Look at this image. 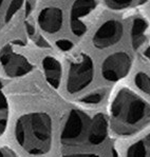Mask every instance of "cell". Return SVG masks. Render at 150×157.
Segmentation results:
<instances>
[{
	"label": "cell",
	"mask_w": 150,
	"mask_h": 157,
	"mask_svg": "<svg viewBox=\"0 0 150 157\" xmlns=\"http://www.w3.org/2000/svg\"><path fill=\"white\" fill-rule=\"evenodd\" d=\"M110 122L117 136L133 135L150 124V105L133 91L122 88L111 103Z\"/></svg>",
	"instance_id": "cell-1"
},
{
	"label": "cell",
	"mask_w": 150,
	"mask_h": 157,
	"mask_svg": "<svg viewBox=\"0 0 150 157\" xmlns=\"http://www.w3.org/2000/svg\"><path fill=\"white\" fill-rule=\"evenodd\" d=\"M16 140L26 153L43 155L52 146V119L45 113H30L18 119L15 127Z\"/></svg>",
	"instance_id": "cell-2"
},
{
	"label": "cell",
	"mask_w": 150,
	"mask_h": 157,
	"mask_svg": "<svg viewBox=\"0 0 150 157\" xmlns=\"http://www.w3.org/2000/svg\"><path fill=\"white\" fill-rule=\"evenodd\" d=\"M94 78V63L87 54H79L71 61L67 76V91L77 94L89 86Z\"/></svg>",
	"instance_id": "cell-3"
},
{
	"label": "cell",
	"mask_w": 150,
	"mask_h": 157,
	"mask_svg": "<svg viewBox=\"0 0 150 157\" xmlns=\"http://www.w3.org/2000/svg\"><path fill=\"white\" fill-rule=\"evenodd\" d=\"M132 67V57L129 53L118 51L110 54L101 63V76L105 80L115 82L129 73Z\"/></svg>",
	"instance_id": "cell-4"
},
{
	"label": "cell",
	"mask_w": 150,
	"mask_h": 157,
	"mask_svg": "<svg viewBox=\"0 0 150 157\" xmlns=\"http://www.w3.org/2000/svg\"><path fill=\"white\" fill-rule=\"evenodd\" d=\"M88 117L79 110H71L61 128L60 140L64 144H78L85 135Z\"/></svg>",
	"instance_id": "cell-5"
},
{
	"label": "cell",
	"mask_w": 150,
	"mask_h": 157,
	"mask_svg": "<svg viewBox=\"0 0 150 157\" xmlns=\"http://www.w3.org/2000/svg\"><path fill=\"white\" fill-rule=\"evenodd\" d=\"M124 35V25L116 19H109L94 33L92 42L98 50H106L117 44Z\"/></svg>",
	"instance_id": "cell-6"
},
{
	"label": "cell",
	"mask_w": 150,
	"mask_h": 157,
	"mask_svg": "<svg viewBox=\"0 0 150 157\" xmlns=\"http://www.w3.org/2000/svg\"><path fill=\"white\" fill-rule=\"evenodd\" d=\"M0 62L6 74L15 78L28 74L33 70V64L28 59L18 54L11 47H6L0 52Z\"/></svg>",
	"instance_id": "cell-7"
},
{
	"label": "cell",
	"mask_w": 150,
	"mask_h": 157,
	"mask_svg": "<svg viewBox=\"0 0 150 157\" xmlns=\"http://www.w3.org/2000/svg\"><path fill=\"white\" fill-rule=\"evenodd\" d=\"M97 2L92 0H81L72 4L70 12V28L72 33L77 37L83 36L87 31V23L84 19L95 10Z\"/></svg>",
	"instance_id": "cell-8"
},
{
	"label": "cell",
	"mask_w": 150,
	"mask_h": 157,
	"mask_svg": "<svg viewBox=\"0 0 150 157\" xmlns=\"http://www.w3.org/2000/svg\"><path fill=\"white\" fill-rule=\"evenodd\" d=\"M37 22L43 32L56 34L61 30L64 25V13L56 6H47L39 12Z\"/></svg>",
	"instance_id": "cell-9"
},
{
	"label": "cell",
	"mask_w": 150,
	"mask_h": 157,
	"mask_svg": "<svg viewBox=\"0 0 150 157\" xmlns=\"http://www.w3.org/2000/svg\"><path fill=\"white\" fill-rule=\"evenodd\" d=\"M108 134V121L104 114H97L92 119L88 140L92 146H100L105 141Z\"/></svg>",
	"instance_id": "cell-10"
},
{
	"label": "cell",
	"mask_w": 150,
	"mask_h": 157,
	"mask_svg": "<svg viewBox=\"0 0 150 157\" xmlns=\"http://www.w3.org/2000/svg\"><path fill=\"white\" fill-rule=\"evenodd\" d=\"M42 69L45 79L54 89H57L61 81V64L56 58L48 56L42 60Z\"/></svg>",
	"instance_id": "cell-11"
},
{
	"label": "cell",
	"mask_w": 150,
	"mask_h": 157,
	"mask_svg": "<svg viewBox=\"0 0 150 157\" xmlns=\"http://www.w3.org/2000/svg\"><path fill=\"white\" fill-rule=\"evenodd\" d=\"M147 30H148V25L146 20L142 17H135L132 21L131 29H130L131 43L134 50L140 49L146 41Z\"/></svg>",
	"instance_id": "cell-12"
},
{
	"label": "cell",
	"mask_w": 150,
	"mask_h": 157,
	"mask_svg": "<svg viewBox=\"0 0 150 157\" xmlns=\"http://www.w3.org/2000/svg\"><path fill=\"white\" fill-rule=\"evenodd\" d=\"M125 157H150V133L134 141L127 149Z\"/></svg>",
	"instance_id": "cell-13"
},
{
	"label": "cell",
	"mask_w": 150,
	"mask_h": 157,
	"mask_svg": "<svg viewBox=\"0 0 150 157\" xmlns=\"http://www.w3.org/2000/svg\"><path fill=\"white\" fill-rule=\"evenodd\" d=\"M146 1H140V0H107L105 1V6L112 11H124L130 8L139 6Z\"/></svg>",
	"instance_id": "cell-14"
},
{
	"label": "cell",
	"mask_w": 150,
	"mask_h": 157,
	"mask_svg": "<svg viewBox=\"0 0 150 157\" xmlns=\"http://www.w3.org/2000/svg\"><path fill=\"white\" fill-rule=\"evenodd\" d=\"M105 95H106V91L103 90V89L92 91L90 93L87 94V95L83 96V97L79 99V102L83 103V105H98V103L103 101Z\"/></svg>",
	"instance_id": "cell-15"
},
{
	"label": "cell",
	"mask_w": 150,
	"mask_h": 157,
	"mask_svg": "<svg viewBox=\"0 0 150 157\" xmlns=\"http://www.w3.org/2000/svg\"><path fill=\"white\" fill-rule=\"evenodd\" d=\"M134 83L143 93L150 96V76L144 72H137L134 76Z\"/></svg>",
	"instance_id": "cell-16"
},
{
	"label": "cell",
	"mask_w": 150,
	"mask_h": 157,
	"mask_svg": "<svg viewBox=\"0 0 150 157\" xmlns=\"http://www.w3.org/2000/svg\"><path fill=\"white\" fill-rule=\"evenodd\" d=\"M21 6H22V1H12L10 2L9 9L6 13V20L9 21L14 15L16 14V12H18L20 10Z\"/></svg>",
	"instance_id": "cell-17"
},
{
	"label": "cell",
	"mask_w": 150,
	"mask_h": 157,
	"mask_svg": "<svg viewBox=\"0 0 150 157\" xmlns=\"http://www.w3.org/2000/svg\"><path fill=\"white\" fill-rule=\"evenodd\" d=\"M8 109V101L2 93V83L0 81V111H4Z\"/></svg>",
	"instance_id": "cell-18"
},
{
	"label": "cell",
	"mask_w": 150,
	"mask_h": 157,
	"mask_svg": "<svg viewBox=\"0 0 150 157\" xmlns=\"http://www.w3.org/2000/svg\"><path fill=\"white\" fill-rule=\"evenodd\" d=\"M57 45H58L59 49L62 50V51H68V50H70L72 48V43L70 42L69 40H67V39L59 40V41L57 42Z\"/></svg>",
	"instance_id": "cell-19"
},
{
	"label": "cell",
	"mask_w": 150,
	"mask_h": 157,
	"mask_svg": "<svg viewBox=\"0 0 150 157\" xmlns=\"http://www.w3.org/2000/svg\"><path fill=\"white\" fill-rule=\"evenodd\" d=\"M37 44L41 48H49V43L47 42V40L45 38H42L41 36H38L37 37Z\"/></svg>",
	"instance_id": "cell-20"
},
{
	"label": "cell",
	"mask_w": 150,
	"mask_h": 157,
	"mask_svg": "<svg viewBox=\"0 0 150 157\" xmlns=\"http://www.w3.org/2000/svg\"><path fill=\"white\" fill-rule=\"evenodd\" d=\"M6 120L4 118H0V133H2L6 129Z\"/></svg>",
	"instance_id": "cell-21"
},
{
	"label": "cell",
	"mask_w": 150,
	"mask_h": 157,
	"mask_svg": "<svg viewBox=\"0 0 150 157\" xmlns=\"http://www.w3.org/2000/svg\"><path fill=\"white\" fill-rule=\"evenodd\" d=\"M144 56H145V58H146L147 60H148L149 63H150V45L146 48V50H145V52H144Z\"/></svg>",
	"instance_id": "cell-22"
},
{
	"label": "cell",
	"mask_w": 150,
	"mask_h": 157,
	"mask_svg": "<svg viewBox=\"0 0 150 157\" xmlns=\"http://www.w3.org/2000/svg\"><path fill=\"white\" fill-rule=\"evenodd\" d=\"M65 157H88V154H69L65 155Z\"/></svg>",
	"instance_id": "cell-23"
},
{
	"label": "cell",
	"mask_w": 150,
	"mask_h": 157,
	"mask_svg": "<svg viewBox=\"0 0 150 157\" xmlns=\"http://www.w3.org/2000/svg\"><path fill=\"white\" fill-rule=\"evenodd\" d=\"M88 157H100V156L95 155V154H88Z\"/></svg>",
	"instance_id": "cell-24"
},
{
	"label": "cell",
	"mask_w": 150,
	"mask_h": 157,
	"mask_svg": "<svg viewBox=\"0 0 150 157\" xmlns=\"http://www.w3.org/2000/svg\"><path fill=\"white\" fill-rule=\"evenodd\" d=\"M0 157H6V154H4L2 151H0Z\"/></svg>",
	"instance_id": "cell-25"
},
{
	"label": "cell",
	"mask_w": 150,
	"mask_h": 157,
	"mask_svg": "<svg viewBox=\"0 0 150 157\" xmlns=\"http://www.w3.org/2000/svg\"><path fill=\"white\" fill-rule=\"evenodd\" d=\"M2 6H3V2H2V1H0V9L2 8Z\"/></svg>",
	"instance_id": "cell-26"
}]
</instances>
